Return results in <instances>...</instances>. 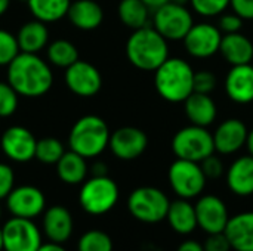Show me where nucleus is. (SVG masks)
<instances>
[{
	"label": "nucleus",
	"instance_id": "40",
	"mask_svg": "<svg viewBox=\"0 0 253 251\" xmlns=\"http://www.w3.org/2000/svg\"><path fill=\"white\" fill-rule=\"evenodd\" d=\"M205 251H231V244L224 232L219 234H208L205 243H203Z\"/></svg>",
	"mask_w": 253,
	"mask_h": 251
},
{
	"label": "nucleus",
	"instance_id": "21",
	"mask_svg": "<svg viewBox=\"0 0 253 251\" xmlns=\"http://www.w3.org/2000/svg\"><path fill=\"white\" fill-rule=\"evenodd\" d=\"M182 104L190 124L209 127L218 118V105L211 95L193 92Z\"/></svg>",
	"mask_w": 253,
	"mask_h": 251
},
{
	"label": "nucleus",
	"instance_id": "43",
	"mask_svg": "<svg viewBox=\"0 0 253 251\" xmlns=\"http://www.w3.org/2000/svg\"><path fill=\"white\" fill-rule=\"evenodd\" d=\"M107 172H108L107 164H105V163H102V161H95V164H93V166H92V169H90L92 176H105V175H107Z\"/></svg>",
	"mask_w": 253,
	"mask_h": 251
},
{
	"label": "nucleus",
	"instance_id": "46",
	"mask_svg": "<svg viewBox=\"0 0 253 251\" xmlns=\"http://www.w3.org/2000/svg\"><path fill=\"white\" fill-rule=\"evenodd\" d=\"M246 148H248V152H249V155H252L253 157V129H251V130L248 132Z\"/></svg>",
	"mask_w": 253,
	"mask_h": 251
},
{
	"label": "nucleus",
	"instance_id": "7",
	"mask_svg": "<svg viewBox=\"0 0 253 251\" xmlns=\"http://www.w3.org/2000/svg\"><path fill=\"white\" fill-rule=\"evenodd\" d=\"M172 152L176 158L202 163L209 155L215 154L213 136L208 127L185 126L179 129L172 138Z\"/></svg>",
	"mask_w": 253,
	"mask_h": 251
},
{
	"label": "nucleus",
	"instance_id": "14",
	"mask_svg": "<svg viewBox=\"0 0 253 251\" xmlns=\"http://www.w3.org/2000/svg\"><path fill=\"white\" fill-rule=\"evenodd\" d=\"M65 86L70 92L80 98L95 96L102 87V75L99 70L87 61H76L65 68Z\"/></svg>",
	"mask_w": 253,
	"mask_h": 251
},
{
	"label": "nucleus",
	"instance_id": "36",
	"mask_svg": "<svg viewBox=\"0 0 253 251\" xmlns=\"http://www.w3.org/2000/svg\"><path fill=\"white\" fill-rule=\"evenodd\" d=\"M218 80L211 70H200L194 74V92L211 95L216 89Z\"/></svg>",
	"mask_w": 253,
	"mask_h": 251
},
{
	"label": "nucleus",
	"instance_id": "10",
	"mask_svg": "<svg viewBox=\"0 0 253 251\" xmlns=\"http://www.w3.org/2000/svg\"><path fill=\"white\" fill-rule=\"evenodd\" d=\"M3 251H37L42 246V231L31 219L10 217L1 226Z\"/></svg>",
	"mask_w": 253,
	"mask_h": 251
},
{
	"label": "nucleus",
	"instance_id": "15",
	"mask_svg": "<svg viewBox=\"0 0 253 251\" xmlns=\"http://www.w3.org/2000/svg\"><path fill=\"white\" fill-rule=\"evenodd\" d=\"M148 146V136L144 130L133 126H123L110 135L108 148L113 155L123 161L139 158Z\"/></svg>",
	"mask_w": 253,
	"mask_h": 251
},
{
	"label": "nucleus",
	"instance_id": "28",
	"mask_svg": "<svg viewBox=\"0 0 253 251\" xmlns=\"http://www.w3.org/2000/svg\"><path fill=\"white\" fill-rule=\"evenodd\" d=\"M27 4L34 19L52 24L67 16L71 0H28Z\"/></svg>",
	"mask_w": 253,
	"mask_h": 251
},
{
	"label": "nucleus",
	"instance_id": "30",
	"mask_svg": "<svg viewBox=\"0 0 253 251\" xmlns=\"http://www.w3.org/2000/svg\"><path fill=\"white\" fill-rule=\"evenodd\" d=\"M47 61L58 68H68L79 61V50L71 41L58 38L47 44Z\"/></svg>",
	"mask_w": 253,
	"mask_h": 251
},
{
	"label": "nucleus",
	"instance_id": "48",
	"mask_svg": "<svg viewBox=\"0 0 253 251\" xmlns=\"http://www.w3.org/2000/svg\"><path fill=\"white\" fill-rule=\"evenodd\" d=\"M170 1H173V3H179V4H187L190 0H170Z\"/></svg>",
	"mask_w": 253,
	"mask_h": 251
},
{
	"label": "nucleus",
	"instance_id": "16",
	"mask_svg": "<svg viewBox=\"0 0 253 251\" xmlns=\"http://www.w3.org/2000/svg\"><path fill=\"white\" fill-rule=\"evenodd\" d=\"M36 136L24 126L7 127L0 138L3 154L15 163H28L36 157Z\"/></svg>",
	"mask_w": 253,
	"mask_h": 251
},
{
	"label": "nucleus",
	"instance_id": "51",
	"mask_svg": "<svg viewBox=\"0 0 253 251\" xmlns=\"http://www.w3.org/2000/svg\"><path fill=\"white\" fill-rule=\"evenodd\" d=\"M18 1H28V0H18Z\"/></svg>",
	"mask_w": 253,
	"mask_h": 251
},
{
	"label": "nucleus",
	"instance_id": "4",
	"mask_svg": "<svg viewBox=\"0 0 253 251\" xmlns=\"http://www.w3.org/2000/svg\"><path fill=\"white\" fill-rule=\"evenodd\" d=\"M110 135L111 132L105 120L87 114L73 124L68 135V146L86 160L96 158L108 148Z\"/></svg>",
	"mask_w": 253,
	"mask_h": 251
},
{
	"label": "nucleus",
	"instance_id": "3",
	"mask_svg": "<svg viewBox=\"0 0 253 251\" xmlns=\"http://www.w3.org/2000/svg\"><path fill=\"white\" fill-rule=\"evenodd\" d=\"M194 68L188 61L169 56L154 71V87L162 99L170 104H182L194 92Z\"/></svg>",
	"mask_w": 253,
	"mask_h": 251
},
{
	"label": "nucleus",
	"instance_id": "19",
	"mask_svg": "<svg viewBox=\"0 0 253 251\" xmlns=\"http://www.w3.org/2000/svg\"><path fill=\"white\" fill-rule=\"evenodd\" d=\"M42 228L49 241L64 244L71 238L74 231L73 215L64 206H52L43 212Z\"/></svg>",
	"mask_w": 253,
	"mask_h": 251
},
{
	"label": "nucleus",
	"instance_id": "5",
	"mask_svg": "<svg viewBox=\"0 0 253 251\" xmlns=\"http://www.w3.org/2000/svg\"><path fill=\"white\" fill-rule=\"evenodd\" d=\"M120 197L119 185L105 176H92L82 183L79 191V204L90 216H102L110 213Z\"/></svg>",
	"mask_w": 253,
	"mask_h": 251
},
{
	"label": "nucleus",
	"instance_id": "41",
	"mask_svg": "<svg viewBox=\"0 0 253 251\" xmlns=\"http://www.w3.org/2000/svg\"><path fill=\"white\" fill-rule=\"evenodd\" d=\"M230 7L245 21H253V0H230Z\"/></svg>",
	"mask_w": 253,
	"mask_h": 251
},
{
	"label": "nucleus",
	"instance_id": "24",
	"mask_svg": "<svg viewBox=\"0 0 253 251\" xmlns=\"http://www.w3.org/2000/svg\"><path fill=\"white\" fill-rule=\"evenodd\" d=\"M67 18L76 28L82 31H92L102 24L104 10L95 0H74L70 4Z\"/></svg>",
	"mask_w": 253,
	"mask_h": 251
},
{
	"label": "nucleus",
	"instance_id": "49",
	"mask_svg": "<svg viewBox=\"0 0 253 251\" xmlns=\"http://www.w3.org/2000/svg\"><path fill=\"white\" fill-rule=\"evenodd\" d=\"M0 251H3V235H1V228H0Z\"/></svg>",
	"mask_w": 253,
	"mask_h": 251
},
{
	"label": "nucleus",
	"instance_id": "29",
	"mask_svg": "<svg viewBox=\"0 0 253 251\" xmlns=\"http://www.w3.org/2000/svg\"><path fill=\"white\" fill-rule=\"evenodd\" d=\"M117 13L123 25L130 30H138L148 25L151 10L142 3V0H120Z\"/></svg>",
	"mask_w": 253,
	"mask_h": 251
},
{
	"label": "nucleus",
	"instance_id": "13",
	"mask_svg": "<svg viewBox=\"0 0 253 251\" xmlns=\"http://www.w3.org/2000/svg\"><path fill=\"white\" fill-rule=\"evenodd\" d=\"M196 217L197 228L206 234H219L225 231V226L230 220V212L224 200L213 194H202L196 204Z\"/></svg>",
	"mask_w": 253,
	"mask_h": 251
},
{
	"label": "nucleus",
	"instance_id": "1",
	"mask_svg": "<svg viewBox=\"0 0 253 251\" xmlns=\"http://www.w3.org/2000/svg\"><path fill=\"white\" fill-rule=\"evenodd\" d=\"M7 83L24 98H40L53 86L49 64L37 53L19 52L7 65Z\"/></svg>",
	"mask_w": 253,
	"mask_h": 251
},
{
	"label": "nucleus",
	"instance_id": "23",
	"mask_svg": "<svg viewBox=\"0 0 253 251\" xmlns=\"http://www.w3.org/2000/svg\"><path fill=\"white\" fill-rule=\"evenodd\" d=\"M224 234L234 251H253V212L230 216Z\"/></svg>",
	"mask_w": 253,
	"mask_h": 251
},
{
	"label": "nucleus",
	"instance_id": "44",
	"mask_svg": "<svg viewBox=\"0 0 253 251\" xmlns=\"http://www.w3.org/2000/svg\"><path fill=\"white\" fill-rule=\"evenodd\" d=\"M37 251H67V250H65V247H64L62 244L47 241V243H42V246L39 247V250Z\"/></svg>",
	"mask_w": 253,
	"mask_h": 251
},
{
	"label": "nucleus",
	"instance_id": "50",
	"mask_svg": "<svg viewBox=\"0 0 253 251\" xmlns=\"http://www.w3.org/2000/svg\"><path fill=\"white\" fill-rule=\"evenodd\" d=\"M1 216H3V209H1V204H0V219H1Z\"/></svg>",
	"mask_w": 253,
	"mask_h": 251
},
{
	"label": "nucleus",
	"instance_id": "45",
	"mask_svg": "<svg viewBox=\"0 0 253 251\" xmlns=\"http://www.w3.org/2000/svg\"><path fill=\"white\" fill-rule=\"evenodd\" d=\"M168 1H170V0H142V3H144L151 12H154V10L159 9L160 6L166 4Z\"/></svg>",
	"mask_w": 253,
	"mask_h": 251
},
{
	"label": "nucleus",
	"instance_id": "12",
	"mask_svg": "<svg viewBox=\"0 0 253 251\" xmlns=\"http://www.w3.org/2000/svg\"><path fill=\"white\" fill-rule=\"evenodd\" d=\"M7 212L13 217L36 219L46 210L44 194L33 185L15 186L4 200Z\"/></svg>",
	"mask_w": 253,
	"mask_h": 251
},
{
	"label": "nucleus",
	"instance_id": "26",
	"mask_svg": "<svg viewBox=\"0 0 253 251\" xmlns=\"http://www.w3.org/2000/svg\"><path fill=\"white\" fill-rule=\"evenodd\" d=\"M16 41L21 52L39 53L49 43L47 25L39 19H31L21 25L16 34Z\"/></svg>",
	"mask_w": 253,
	"mask_h": 251
},
{
	"label": "nucleus",
	"instance_id": "31",
	"mask_svg": "<svg viewBox=\"0 0 253 251\" xmlns=\"http://www.w3.org/2000/svg\"><path fill=\"white\" fill-rule=\"evenodd\" d=\"M65 148L64 143L56 138H43L39 139L36 143V157L43 164L55 166L59 158L64 155Z\"/></svg>",
	"mask_w": 253,
	"mask_h": 251
},
{
	"label": "nucleus",
	"instance_id": "25",
	"mask_svg": "<svg viewBox=\"0 0 253 251\" xmlns=\"http://www.w3.org/2000/svg\"><path fill=\"white\" fill-rule=\"evenodd\" d=\"M165 220H168L172 231L176 232L178 235H182V237L191 235L197 229V217H196L194 204L190 200H184V198L170 201Z\"/></svg>",
	"mask_w": 253,
	"mask_h": 251
},
{
	"label": "nucleus",
	"instance_id": "37",
	"mask_svg": "<svg viewBox=\"0 0 253 251\" xmlns=\"http://www.w3.org/2000/svg\"><path fill=\"white\" fill-rule=\"evenodd\" d=\"M243 24H245V19H242L237 13L231 10V12L221 13L216 25L222 34H233V33H240L243 28Z\"/></svg>",
	"mask_w": 253,
	"mask_h": 251
},
{
	"label": "nucleus",
	"instance_id": "27",
	"mask_svg": "<svg viewBox=\"0 0 253 251\" xmlns=\"http://www.w3.org/2000/svg\"><path fill=\"white\" fill-rule=\"evenodd\" d=\"M58 178L67 185H80L86 180L89 166L86 158L76 154L74 151H65L59 161L55 164Z\"/></svg>",
	"mask_w": 253,
	"mask_h": 251
},
{
	"label": "nucleus",
	"instance_id": "35",
	"mask_svg": "<svg viewBox=\"0 0 253 251\" xmlns=\"http://www.w3.org/2000/svg\"><path fill=\"white\" fill-rule=\"evenodd\" d=\"M19 52L16 36L7 30H0V67H7Z\"/></svg>",
	"mask_w": 253,
	"mask_h": 251
},
{
	"label": "nucleus",
	"instance_id": "22",
	"mask_svg": "<svg viewBox=\"0 0 253 251\" xmlns=\"http://www.w3.org/2000/svg\"><path fill=\"white\" fill-rule=\"evenodd\" d=\"M219 53L224 61L231 67L252 64L253 41L242 31L233 34H222Z\"/></svg>",
	"mask_w": 253,
	"mask_h": 251
},
{
	"label": "nucleus",
	"instance_id": "6",
	"mask_svg": "<svg viewBox=\"0 0 253 251\" xmlns=\"http://www.w3.org/2000/svg\"><path fill=\"white\" fill-rule=\"evenodd\" d=\"M170 206L169 197L156 186H139L127 197V210L141 223L156 225L166 219Z\"/></svg>",
	"mask_w": 253,
	"mask_h": 251
},
{
	"label": "nucleus",
	"instance_id": "20",
	"mask_svg": "<svg viewBox=\"0 0 253 251\" xmlns=\"http://www.w3.org/2000/svg\"><path fill=\"white\" fill-rule=\"evenodd\" d=\"M225 183L237 197L253 195V157L242 155L225 170Z\"/></svg>",
	"mask_w": 253,
	"mask_h": 251
},
{
	"label": "nucleus",
	"instance_id": "38",
	"mask_svg": "<svg viewBox=\"0 0 253 251\" xmlns=\"http://www.w3.org/2000/svg\"><path fill=\"white\" fill-rule=\"evenodd\" d=\"M200 166H202V170H203L205 176L208 178V180H209V179L215 180V179H219V178H222V176L225 175L224 163H222V160H221L219 157H216L215 154H212V155H209L208 158H205V160L200 163Z\"/></svg>",
	"mask_w": 253,
	"mask_h": 251
},
{
	"label": "nucleus",
	"instance_id": "42",
	"mask_svg": "<svg viewBox=\"0 0 253 251\" xmlns=\"http://www.w3.org/2000/svg\"><path fill=\"white\" fill-rule=\"evenodd\" d=\"M176 251H205L203 250V244L196 241V240H184L179 246Z\"/></svg>",
	"mask_w": 253,
	"mask_h": 251
},
{
	"label": "nucleus",
	"instance_id": "8",
	"mask_svg": "<svg viewBox=\"0 0 253 251\" xmlns=\"http://www.w3.org/2000/svg\"><path fill=\"white\" fill-rule=\"evenodd\" d=\"M168 180L178 198L194 200L199 198L208 183L200 163L176 158L168 170Z\"/></svg>",
	"mask_w": 253,
	"mask_h": 251
},
{
	"label": "nucleus",
	"instance_id": "9",
	"mask_svg": "<svg viewBox=\"0 0 253 251\" xmlns=\"http://www.w3.org/2000/svg\"><path fill=\"white\" fill-rule=\"evenodd\" d=\"M194 24V13L187 4L168 1L153 12V27L168 41H182Z\"/></svg>",
	"mask_w": 253,
	"mask_h": 251
},
{
	"label": "nucleus",
	"instance_id": "18",
	"mask_svg": "<svg viewBox=\"0 0 253 251\" xmlns=\"http://www.w3.org/2000/svg\"><path fill=\"white\" fill-rule=\"evenodd\" d=\"M224 90L230 101L237 105L253 102V65H234L228 70L224 80Z\"/></svg>",
	"mask_w": 253,
	"mask_h": 251
},
{
	"label": "nucleus",
	"instance_id": "39",
	"mask_svg": "<svg viewBox=\"0 0 253 251\" xmlns=\"http://www.w3.org/2000/svg\"><path fill=\"white\" fill-rule=\"evenodd\" d=\"M13 188H15L13 169L6 163H0V201L6 200V197Z\"/></svg>",
	"mask_w": 253,
	"mask_h": 251
},
{
	"label": "nucleus",
	"instance_id": "2",
	"mask_svg": "<svg viewBox=\"0 0 253 251\" xmlns=\"http://www.w3.org/2000/svg\"><path fill=\"white\" fill-rule=\"evenodd\" d=\"M126 56L135 68L154 72L169 58V41L154 27L145 25L129 36Z\"/></svg>",
	"mask_w": 253,
	"mask_h": 251
},
{
	"label": "nucleus",
	"instance_id": "11",
	"mask_svg": "<svg viewBox=\"0 0 253 251\" xmlns=\"http://www.w3.org/2000/svg\"><path fill=\"white\" fill-rule=\"evenodd\" d=\"M222 33L211 22H194L184 37V49L194 59H209L219 53Z\"/></svg>",
	"mask_w": 253,
	"mask_h": 251
},
{
	"label": "nucleus",
	"instance_id": "17",
	"mask_svg": "<svg viewBox=\"0 0 253 251\" xmlns=\"http://www.w3.org/2000/svg\"><path fill=\"white\" fill-rule=\"evenodd\" d=\"M248 126L243 120L231 117L219 123L212 133L215 152L219 155H234L246 146Z\"/></svg>",
	"mask_w": 253,
	"mask_h": 251
},
{
	"label": "nucleus",
	"instance_id": "33",
	"mask_svg": "<svg viewBox=\"0 0 253 251\" xmlns=\"http://www.w3.org/2000/svg\"><path fill=\"white\" fill-rule=\"evenodd\" d=\"M191 10L202 18H215L227 12L230 0H190Z\"/></svg>",
	"mask_w": 253,
	"mask_h": 251
},
{
	"label": "nucleus",
	"instance_id": "47",
	"mask_svg": "<svg viewBox=\"0 0 253 251\" xmlns=\"http://www.w3.org/2000/svg\"><path fill=\"white\" fill-rule=\"evenodd\" d=\"M10 0H0V16H3L9 9Z\"/></svg>",
	"mask_w": 253,
	"mask_h": 251
},
{
	"label": "nucleus",
	"instance_id": "34",
	"mask_svg": "<svg viewBox=\"0 0 253 251\" xmlns=\"http://www.w3.org/2000/svg\"><path fill=\"white\" fill-rule=\"evenodd\" d=\"M19 104V95L7 83L0 81V117L6 118L16 112Z\"/></svg>",
	"mask_w": 253,
	"mask_h": 251
},
{
	"label": "nucleus",
	"instance_id": "32",
	"mask_svg": "<svg viewBox=\"0 0 253 251\" xmlns=\"http://www.w3.org/2000/svg\"><path fill=\"white\" fill-rule=\"evenodd\" d=\"M111 237L101 229L86 231L77 243V251H113Z\"/></svg>",
	"mask_w": 253,
	"mask_h": 251
}]
</instances>
